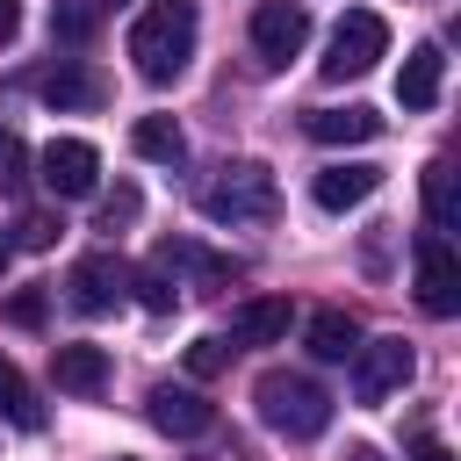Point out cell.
Listing matches in <instances>:
<instances>
[{
    "label": "cell",
    "mask_w": 461,
    "mask_h": 461,
    "mask_svg": "<svg viewBox=\"0 0 461 461\" xmlns=\"http://www.w3.org/2000/svg\"><path fill=\"white\" fill-rule=\"evenodd\" d=\"M187 58H194V0H151L130 22V65L151 86H166L187 72Z\"/></svg>",
    "instance_id": "1"
},
{
    "label": "cell",
    "mask_w": 461,
    "mask_h": 461,
    "mask_svg": "<svg viewBox=\"0 0 461 461\" xmlns=\"http://www.w3.org/2000/svg\"><path fill=\"white\" fill-rule=\"evenodd\" d=\"M274 209H281V187H274V173L259 166V158H230V166H216V180L202 187V216L209 223H274Z\"/></svg>",
    "instance_id": "2"
},
{
    "label": "cell",
    "mask_w": 461,
    "mask_h": 461,
    "mask_svg": "<svg viewBox=\"0 0 461 461\" xmlns=\"http://www.w3.org/2000/svg\"><path fill=\"white\" fill-rule=\"evenodd\" d=\"M252 403H259V418H267L281 439H317V432L331 425V396H324L310 375H288V367H267V375L252 382Z\"/></svg>",
    "instance_id": "3"
},
{
    "label": "cell",
    "mask_w": 461,
    "mask_h": 461,
    "mask_svg": "<svg viewBox=\"0 0 461 461\" xmlns=\"http://www.w3.org/2000/svg\"><path fill=\"white\" fill-rule=\"evenodd\" d=\"M375 58H389V22L375 7L339 14L331 50H324V79H360V72H375Z\"/></svg>",
    "instance_id": "4"
},
{
    "label": "cell",
    "mask_w": 461,
    "mask_h": 461,
    "mask_svg": "<svg viewBox=\"0 0 461 461\" xmlns=\"http://www.w3.org/2000/svg\"><path fill=\"white\" fill-rule=\"evenodd\" d=\"M36 173H43V187H50L58 202H79V194L101 187V151H94L86 137H50L43 158H36Z\"/></svg>",
    "instance_id": "5"
},
{
    "label": "cell",
    "mask_w": 461,
    "mask_h": 461,
    "mask_svg": "<svg viewBox=\"0 0 461 461\" xmlns=\"http://www.w3.org/2000/svg\"><path fill=\"white\" fill-rule=\"evenodd\" d=\"M411 382V346L403 339H367L353 353V403H382Z\"/></svg>",
    "instance_id": "6"
},
{
    "label": "cell",
    "mask_w": 461,
    "mask_h": 461,
    "mask_svg": "<svg viewBox=\"0 0 461 461\" xmlns=\"http://www.w3.org/2000/svg\"><path fill=\"white\" fill-rule=\"evenodd\" d=\"M303 43H310V7H295V0H259L252 7V50L267 65H288Z\"/></svg>",
    "instance_id": "7"
},
{
    "label": "cell",
    "mask_w": 461,
    "mask_h": 461,
    "mask_svg": "<svg viewBox=\"0 0 461 461\" xmlns=\"http://www.w3.org/2000/svg\"><path fill=\"white\" fill-rule=\"evenodd\" d=\"M418 303H425L432 317H454V310H461V259H454L447 238H425V245H418Z\"/></svg>",
    "instance_id": "8"
},
{
    "label": "cell",
    "mask_w": 461,
    "mask_h": 461,
    "mask_svg": "<svg viewBox=\"0 0 461 461\" xmlns=\"http://www.w3.org/2000/svg\"><path fill=\"white\" fill-rule=\"evenodd\" d=\"M65 303H72L79 317H108V310L122 303V267H115L108 252H86V259L65 274Z\"/></svg>",
    "instance_id": "9"
},
{
    "label": "cell",
    "mask_w": 461,
    "mask_h": 461,
    "mask_svg": "<svg viewBox=\"0 0 461 461\" xmlns=\"http://www.w3.org/2000/svg\"><path fill=\"white\" fill-rule=\"evenodd\" d=\"M144 403H151V425H158V432H173V439H202V432L216 425V403H209V396H194V389H173V382H158Z\"/></svg>",
    "instance_id": "10"
},
{
    "label": "cell",
    "mask_w": 461,
    "mask_h": 461,
    "mask_svg": "<svg viewBox=\"0 0 461 461\" xmlns=\"http://www.w3.org/2000/svg\"><path fill=\"white\" fill-rule=\"evenodd\" d=\"M288 295H252V303H238L230 310V339L238 346H281L288 339Z\"/></svg>",
    "instance_id": "11"
},
{
    "label": "cell",
    "mask_w": 461,
    "mask_h": 461,
    "mask_svg": "<svg viewBox=\"0 0 461 461\" xmlns=\"http://www.w3.org/2000/svg\"><path fill=\"white\" fill-rule=\"evenodd\" d=\"M382 187V166H324L317 180H310V194H317V209H360L367 194Z\"/></svg>",
    "instance_id": "12"
},
{
    "label": "cell",
    "mask_w": 461,
    "mask_h": 461,
    "mask_svg": "<svg viewBox=\"0 0 461 461\" xmlns=\"http://www.w3.org/2000/svg\"><path fill=\"white\" fill-rule=\"evenodd\" d=\"M50 375H58L65 396H101L108 389V353L101 346H58L50 353Z\"/></svg>",
    "instance_id": "13"
},
{
    "label": "cell",
    "mask_w": 461,
    "mask_h": 461,
    "mask_svg": "<svg viewBox=\"0 0 461 461\" xmlns=\"http://www.w3.org/2000/svg\"><path fill=\"white\" fill-rule=\"evenodd\" d=\"M439 79H447L439 43H418V50L403 58V72H396V101H403V108H432V101H439Z\"/></svg>",
    "instance_id": "14"
},
{
    "label": "cell",
    "mask_w": 461,
    "mask_h": 461,
    "mask_svg": "<svg viewBox=\"0 0 461 461\" xmlns=\"http://www.w3.org/2000/svg\"><path fill=\"white\" fill-rule=\"evenodd\" d=\"M310 137L317 144H367V137H382V115L375 108H310Z\"/></svg>",
    "instance_id": "15"
},
{
    "label": "cell",
    "mask_w": 461,
    "mask_h": 461,
    "mask_svg": "<svg viewBox=\"0 0 461 461\" xmlns=\"http://www.w3.org/2000/svg\"><path fill=\"white\" fill-rule=\"evenodd\" d=\"M130 151H137V158H158V166H180V158H187V137H180L173 115H137Z\"/></svg>",
    "instance_id": "16"
},
{
    "label": "cell",
    "mask_w": 461,
    "mask_h": 461,
    "mask_svg": "<svg viewBox=\"0 0 461 461\" xmlns=\"http://www.w3.org/2000/svg\"><path fill=\"white\" fill-rule=\"evenodd\" d=\"M303 339H310V353H317V360H353V353H360V324H353L346 310H317Z\"/></svg>",
    "instance_id": "17"
},
{
    "label": "cell",
    "mask_w": 461,
    "mask_h": 461,
    "mask_svg": "<svg viewBox=\"0 0 461 461\" xmlns=\"http://www.w3.org/2000/svg\"><path fill=\"white\" fill-rule=\"evenodd\" d=\"M0 418H7L14 432H36V425H43V403H36V389L22 382V367H14L7 353H0Z\"/></svg>",
    "instance_id": "18"
},
{
    "label": "cell",
    "mask_w": 461,
    "mask_h": 461,
    "mask_svg": "<svg viewBox=\"0 0 461 461\" xmlns=\"http://www.w3.org/2000/svg\"><path fill=\"white\" fill-rule=\"evenodd\" d=\"M101 94H108V86H101L86 65H58V72L43 79V101H50V108H101Z\"/></svg>",
    "instance_id": "19"
},
{
    "label": "cell",
    "mask_w": 461,
    "mask_h": 461,
    "mask_svg": "<svg viewBox=\"0 0 461 461\" xmlns=\"http://www.w3.org/2000/svg\"><path fill=\"white\" fill-rule=\"evenodd\" d=\"M425 216H432V238L454 223V166H447V158L425 166Z\"/></svg>",
    "instance_id": "20"
},
{
    "label": "cell",
    "mask_w": 461,
    "mask_h": 461,
    "mask_svg": "<svg viewBox=\"0 0 461 461\" xmlns=\"http://www.w3.org/2000/svg\"><path fill=\"white\" fill-rule=\"evenodd\" d=\"M22 187H29V144L0 130V194H22Z\"/></svg>",
    "instance_id": "21"
},
{
    "label": "cell",
    "mask_w": 461,
    "mask_h": 461,
    "mask_svg": "<svg viewBox=\"0 0 461 461\" xmlns=\"http://www.w3.org/2000/svg\"><path fill=\"white\" fill-rule=\"evenodd\" d=\"M50 36H58V43H86V36H94V7H86V0H58Z\"/></svg>",
    "instance_id": "22"
},
{
    "label": "cell",
    "mask_w": 461,
    "mask_h": 461,
    "mask_svg": "<svg viewBox=\"0 0 461 461\" xmlns=\"http://www.w3.org/2000/svg\"><path fill=\"white\" fill-rule=\"evenodd\" d=\"M7 245H22V252H50V245H58V216L29 209V216L14 223V238H7Z\"/></svg>",
    "instance_id": "23"
},
{
    "label": "cell",
    "mask_w": 461,
    "mask_h": 461,
    "mask_svg": "<svg viewBox=\"0 0 461 461\" xmlns=\"http://www.w3.org/2000/svg\"><path fill=\"white\" fill-rule=\"evenodd\" d=\"M137 209H144V194L122 180L115 194H101V230H122V223H137Z\"/></svg>",
    "instance_id": "24"
},
{
    "label": "cell",
    "mask_w": 461,
    "mask_h": 461,
    "mask_svg": "<svg viewBox=\"0 0 461 461\" xmlns=\"http://www.w3.org/2000/svg\"><path fill=\"white\" fill-rule=\"evenodd\" d=\"M223 360H230V346H223V339H187V375H202V382H209V375H223Z\"/></svg>",
    "instance_id": "25"
},
{
    "label": "cell",
    "mask_w": 461,
    "mask_h": 461,
    "mask_svg": "<svg viewBox=\"0 0 461 461\" xmlns=\"http://www.w3.org/2000/svg\"><path fill=\"white\" fill-rule=\"evenodd\" d=\"M137 303H144V310H173V281H166V267H144V274H137Z\"/></svg>",
    "instance_id": "26"
},
{
    "label": "cell",
    "mask_w": 461,
    "mask_h": 461,
    "mask_svg": "<svg viewBox=\"0 0 461 461\" xmlns=\"http://www.w3.org/2000/svg\"><path fill=\"white\" fill-rule=\"evenodd\" d=\"M7 317H14V324H43V295H36V288H22V295L7 303Z\"/></svg>",
    "instance_id": "27"
},
{
    "label": "cell",
    "mask_w": 461,
    "mask_h": 461,
    "mask_svg": "<svg viewBox=\"0 0 461 461\" xmlns=\"http://www.w3.org/2000/svg\"><path fill=\"white\" fill-rule=\"evenodd\" d=\"M14 29H22V0H0V43H14Z\"/></svg>",
    "instance_id": "28"
},
{
    "label": "cell",
    "mask_w": 461,
    "mask_h": 461,
    "mask_svg": "<svg viewBox=\"0 0 461 461\" xmlns=\"http://www.w3.org/2000/svg\"><path fill=\"white\" fill-rule=\"evenodd\" d=\"M411 461H454V454H447V447H439V439H425V447H418V454H411Z\"/></svg>",
    "instance_id": "29"
},
{
    "label": "cell",
    "mask_w": 461,
    "mask_h": 461,
    "mask_svg": "<svg viewBox=\"0 0 461 461\" xmlns=\"http://www.w3.org/2000/svg\"><path fill=\"white\" fill-rule=\"evenodd\" d=\"M7 259H14V245H7V238H0V267H7Z\"/></svg>",
    "instance_id": "30"
},
{
    "label": "cell",
    "mask_w": 461,
    "mask_h": 461,
    "mask_svg": "<svg viewBox=\"0 0 461 461\" xmlns=\"http://www.w3.org/2000/svg\"><path fill=\"white\" fill-rule=\"evenodd\" d=\"M86 7H122V0H86Z\"/></svg>",
    "instance_id": "31"
},
{
    "label": "cell",
    "mask_w": 461,
    "mask_h": 461,
    "mask_svg": "<svg viewBox=\"0 0 461 461\" xmlns=\"http://www.w3.org/2000/svg\"><path fill=\"white\" fill-rule=\"evenodd\" d=\"M122 461H137V454H122Z\"/></svg>",
    "instance_id": "32"
}]
</instances>
